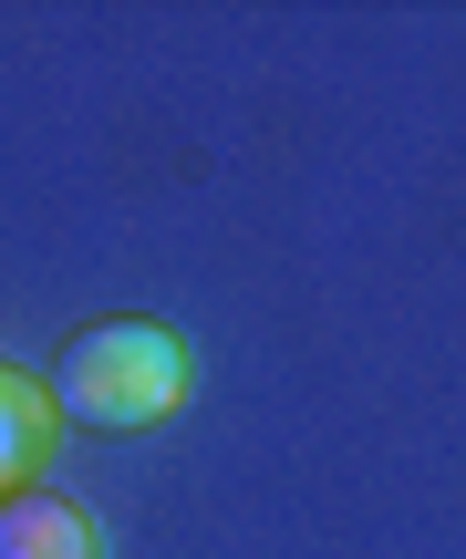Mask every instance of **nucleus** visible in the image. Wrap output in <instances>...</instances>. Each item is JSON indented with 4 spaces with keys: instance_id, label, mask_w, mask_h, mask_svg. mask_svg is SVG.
<instances>
[{
    "instance_id": "nucleus-1",
    "label": "nucleus",
    "mask_w": 466,
    "mask_h": 559,
    "mask_svg": "<svg viewBox=\"0 0 466 559\" xmlns=\"http://www.w3.org/2000/svg\"><path fill=\"white\" fill-rule=\"evenodd\" d=\"M187 383H198V362H187V342L166 332V321H94V332L62 353L52 404H62L73 425L135 436V425H166V415H177Z\"/></svg>"
},
{
    "instance_id": "nucleus-2",
    "label": "nucleus",
    "mask_w": 466,
    "mask_h": 559,
    "mask_svg": "<svg viewBox=\"0 0 466 559\" xmlns=\"http://www.w3.org/2000/svg\"><path fill=\"white\" fill-rule=\"evenodd\" d=\"M0 559H104V528L52 487H21L0 498Z\"/></svg>"
},
{
    "instance_id": "nucleus-3",
    "label": "nucleus",
    "mask_w": 466,
    "mask_h": 559,
    "mask_svg": "<svg viewBox=\"0 0 466 559\" xmlns=\"http://www.w3.org/2000/svg\"><path fill=\"white\" fill-rule=\"evenodd\" d=\"M41 445H52V404H41L21 373H0V498H21V487H32Z\"/></svg>"
}]
</instances>
